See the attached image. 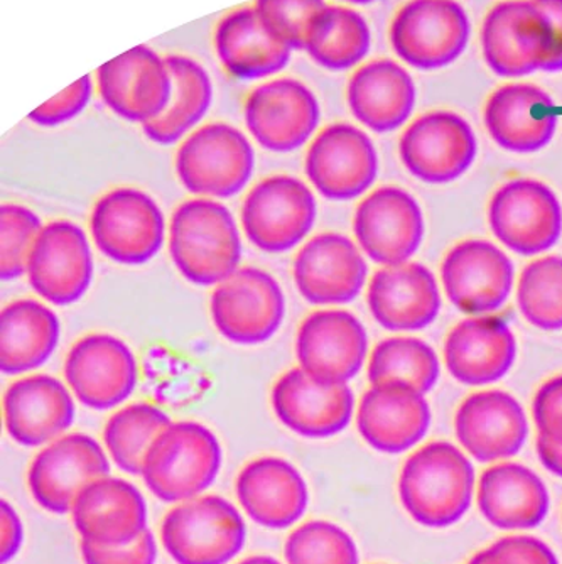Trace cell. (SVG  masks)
<instances>
[{"label":"cell","mask_w":562,"mask_h":564,"mask_svg":"<svg viewBox=\"0 0 562 564\" xmlns=\"http://www.w3.org/2000/svg\"><path fill=\"white\" fill-rule=\"evenodd\" d=\"M473 490L472 462L447 442L422 446L400 471V502L424 528L444 529L462 521L472 506Z\"/></svg>","instance_id":"1"},{"label":"cell","mask_w":562,"mask_h":564,"mask_svg":"<svg viewBox=\"0 0 562 564\" xmlns=\"http://www.w3.org/2000/svg\"><path fill=\"white\" fill-rule=\"evenodd\" d=\"M170 253L180 274L196 286H217L242 259L237 221L224 203L193 198L181 203L170 224Z\"/></svg>","instance_id":"2"},{"label":"cell","mask_w":562,"mask_h":564,"mask_svg":"<svg viewBox=\"0 0 562 564\" xmlns=\"http://www.w3.org/2000/svg\"><path fill=\"white\" fill-rule=\"evenodd\" d=\"M220 442L209 427L195 421L171 423L145 455L141 477L161 502L196 499L218 477Z\"/></svg>","instance_id":"3"},{"label":"cell","mask_w":562,"mask_h":564,"mask_svg":"<svg viewBox=\"0 0 562 564\" xmlns=\"http://www.w3.org/2000/svg\"><path fill=\"white\" fill-rule=\"evenodd\" d=\"M256 167L250 139L227 122L198 127L181 141L176 174L181 185L199 198H231L249 185Z\"/></svg>","instance_id":"4"},{"label":"cell","mask_w":562,"mask_h":564,"mask_svg":"<svg viewBox=\"0 0 562 564\" xmlns=\"http://www.w3.org/2000/svg\"><path fill=\"white\" fill-rule=\"evenodd\" d=\"M247 528L234 503L220 496L181 502L161 524V541L177 564H227L242 551Z\"/></svg>","instance_id":"5"},{"label":"cell","mask_w":562,"mask_h":564,"mask_svg":"<svg viewBox=\"0 0 562 564\" xmlns=\"http://www.w3.org/2000/svg\"><path fill=\"white\" fill-rule=\"evenodd\" d=\"M472 22L458 0H409L390 22L393 53L422 72L453 65L468 47Z\"/></svg>","instance_id":"6"},{"label":"cell","mask_w":562,"mask_h":564,"mask_svg":"<svg viewBox=\"0 0 562 564\" xmlns=\"http://www.w3.org/2000/svg\"><path fill=\"white\" fill-rule=\"evenodd\" d=\"M90 234L105 258L117 264L142 265L163 247L166 220L148 193L116 188L95 203Z\"/></svg>","instance_id":"7"},{"label":"cell","mask_w":562,"mask_h":564,"mask_svg":"<svg viewBox=\"0 0 562 564\" xmlns=\"http://www.w3.org/2000/svg\"><path fill=\"white\" fill-rule=\"evenodd\" d=\"M209 312L225 340L260 345L271 340L285 315L281 284L259 268H238L215 286Z\"/></svg>","instance_id":"8"},{"label":"cell","mask_w":562,"mask_h":564,"mask_svg":"<svg viewBox=\"0 0 562 564\" xmlns=\"http://www.w3.org/2000/svg\"><path fill=\"white\" fill-rule=\"evenodd\" d=\"M313 192L301 180L275 174L257 183L244 199L242 228L253 247L267 253L300 246L316 221Z\"/></svg>","instance_id":"9"},{"label":"cell","mask_w":562,"mask_h":564,"mask_svg":"<svg viewBox=\"0 0 562 564\" xmlns=\"http://www.w3.org/2000/svg\"><path fill=\"white\" fill-rule=\"evenodd\" d=\"M250 138L271 152L298 151L316 134L321 106L314 91L292 76L257 85L244 104Z\"/></svg>","instance_id":"10"},{"label":"cell","mask_w":562,"mask_h":564,"mask_svg":"<svg viewBox=\"0 0 562 564\" xmlns=\"http://www.w3.org/2000/svg\"><path fill=\"white\" fill-rule=\"evenodd\" d=\"M479 43L495 75L529 76L542 72L551 55V24L533 0H501L488 9Z\"/></svg>","instance_id":"11"},{"label":"cell","mask_w":562,"mask_h":564,"mask_svg":"<svg viewBox=\"0 0 562 564\" xmlns=\"http://www.w3.org/2000/svg\"><path fill=\"white\" fill-rule=\"evenodd\" d=\"M95 88L110 112L145 126L166 109L173 82L166 56L139 44L98 66Z\"/></svg>","instance_id":"12"},{"label":"cell","mask_w":562,"mask_h":564,"mask_svg":"<svg viewBox=\"0 0 562 564\" xmlns=\"http://www.w3.org/2000/svg\"><path fill=\"white\" fill-rule=\"evenodd\" d=\"M476 152L478 142L468 120L451 110L424 113L400 135L399 154L406 170L430 185L462 177Z\"/></svg>","instance_id":"13"},{"label":"cell","mask_w":562,"mask_h":564,"mask_svg":"<svg viewBox=\"0 0 562 564\" xmlns=\"http://www.w3.org/2000/svg\"><path fill=\"white\" fill-rule=\"evenodd\" d=\"M488 224L508 249L527 258L538 256L561 239V203L544 183L512 180L491 196Z\"/></svg>","instance_id":"14"},{"label":"cell","mask_w":562,"mask_h":564,"mask_svg":"<svg viewBox=\"0 0 562 564\" xmlns=\"http://www.w3.org/2000/svg\"><path fill=\"white\" fill-rule=\"evenodd\" d=\"M304 171L321 196L348 202L374 185L379 156L367 132L352 123L336 122L314 135Z\"/></svg>","instance_id":"15"},{"label":"cell","mask_w":562,"mask_h":564,"mask_svg":"<svg viewBox=\"0 0 562 564\" xmlns=\"http://www.w3.org/2000/svg\"><path fill=\"white\" fill-rule=\"evenodd\" d=\"M110 459L97 440L84 433L63 434L44 446L28 474L33 499L51 514L72 512L79 492L109 477Z\"/></svg>","instance_id":"16"},{"label":"cell","mask_w":562,"mask_h":564,"mask_svg":"<svg viewBox=\"0 0 562 564\" xmlns=\"http://www.w3.org/2000/svg\"><path fill=\"white\" fill-rule=\"evenodd\" d=\"M25 275L34 293L50 304L68 306L82 300L94 279V258L84 228L68 220L44 225Z\"/></svg>","instance_id":"17"},{"label":"cell","mask_w":562,"mask_h":564,"mask_svg":"<svg viewBox=\"0 0 562 564\" xmlns=\"http://www.w3.org/2000/svg\"><path fill=\"white\" fill-rule=\"evenodd\" d=\"M65 380L82 404L107 411L132 395L138 362L126 341L107 333H91L69 348Z\"/></svg>","instance_id":"18"},{"label":"cell","mask_w":562,"mask_h":564,"mask_svg":"<svg viewBox=\"0 0 562 564\" xmlns=\"http://www.w3.org/2000/svg\"><path fill=\"white\" fill-rule=\"evenodd\" d=\"M354 232L360 249L382 265L404 264L424 239V217L414 196L382 186L358 205Z\"/></svg>","instance_id":"19"},{"label":"cell","mask_w":562,"mask_h":564,"mask_svg":"<svg viewBox=\"0 0 562 564\" xmlns=\"http://www.w3.org/2000/svg\"><path fill=\"white\" fill-rule=\"evenodd\" d=\"M367 350L364 325L345 310H317L298 329V362L320 382H350L364 367Z\"/></svg>","instance_id":"20"},{"label":"cell","mask_w":562,"mask_h":564,"mask_svg":"<svg viewBox=\"0 0 562 564\" xmlns=\"http://www.w3.org/2000/svg\"><path fill=\"white\" fill-rule=\"evenodd\" d=\"M275 417L304 438H332L354 417L355 395L348 383H326L301 367L279 377L271 392Z\"/></svg>","instance_id":"21"},{"label":"cell","mask_w":562,"mask_h":564,"mask_svg":"<svg viewBox=\"0 0 562 564\" xmlns=\"http://www.w3.org/2000/svg\"><path fill=\"white\" fill-rule=\"evenodd\" d=\"M447 300L468 315L498 310L512 291L510 259L487 240H465L454 246L441 265Z\"/></svg>","instance_id":"22"},{"label":"cell","mask_w":562,"mask_h":564,"mask_svg":"<svg viewBox=\"0 0 562 564\" xmlns=\"http://www.w3.org/2000/svg\"><path fill=\"white\" fill-rule=\"evenodd\" d=\"M368 268L357 243L339 234H320L294 258L292 275L311 304H345L364 290Z\"/></svg>","instance_id":"23"},{"label":"cell","mask_w":562,"mask_h":564,"mask_svg":"<svg viewBox=\"0 0 562 564\" xmlns=\"http://www.w3.org/2000/svg\"><path fill=\"white\" fill-rule=\"evenodd\" d=\"M430 424V404L409 383H371L358 404V433L371 448L387 455H399L418 445Z\"/></svg>","instance_id":"24"},{"label":"cell","mask_w":562,"mask_h":564,"mask_svg":"<svg viewBox=\"0 0 562 564\" xmlns=\"http://www.w3.org/2000/svg\"><path fill=\"white\" fill-rule=\"evenodd\" d=\"M9 436L25 448L62 438L75 421V399L62 380L46 373L22 377L9 386L2 402Z\"/></svg>","instance_id":"25"},{"label":"cell","mask_w":562,"mask_h":564,"mask_svg":"<svg viewBox=\"0 0 562 564\" xmlns=\"http://www.w3.org/2000/svg\"><path fill=\"white\" fill-rule=\"evenodd\" d=\"M72 519L82 541L97 546H123L148 529V506L136 485L109 475L79 492Z\"/></svg>","instance_id":"26"},{"label":"cell","mask_w":562,"mask_h":564,"mask_svg":"<svg viewBox=\"0 0 562 564\" xmlns=\"http://www.w3.org/2000/svg\"><path fill=\"white\" fill-rule=\"evenodd\" d=\"M554 109V100L544 88L523 82L505 84L485 104V127L505 151L538 152L554 138L558 129Z\"/></svg>","instance_id":"27"},{"label":"cell","mask_w":562,"mask_h":564,"mask_svg":"<svg viewBox=\"0 0 562 564\" xmlns=\"http://www.w3.org/2000/svg\"><path fill=\"white\" fill-rule=\"evenodd\" d=\"M456 438L482 464L512 458L526 445L529 423L522 405L504 391L466 398L454 417Z\"/></svg>","instance_id":"28"},{"label":"cell","mask_w":562,"mask_h":564,"mask_svg":"<svg viewBox=\"0 0 562 564\" xmlns=\"http://www.w3.org/2000/svg\"><path fill=\"white\" fill-rule=\"evenodd\" d=\"M367 304L375 322L390 332L425 328L440 315L436 278L418 262L386 265L371 275Z\"/></svg>","instance_id":"29"},{"label":"cell","mask_w":562,"mask_h":564,"mask_svg":"<svg viewBox=\"0 0 562 564\" xmlns=\"http://www.w3.org/2000/svg\"><path fill=\"white\" fill-rule=\"evenodd\" d=\"M235 494L246 514L267 529L296 524L310 500L303 475L278 456H263L247 464L238 474Z\"/></svg>","instance_id":"30"},{"label":"cell","mask_w":562,"mask_h":564,"mask_svg":"<svg viewBox=\"0 0 562 564\" xmlns=\"http://www.w3.org/2000/svg\"><path fill=\"white\" fill-rule=\"evenodd\" d=\"M346 101L361 126L377 134H387L411 119L415 84L400 63L390 58L371 59L350 76Z\"/></svg>","instance_id":"31"},{"label":"cell","mask_w":562,"mask_h":564,"mask_svg":"<svg viewBox=\"0 0 562 564\" xmlns=\"http://www.w3.org/2000/svg\"><path fill=\"white\" fill-rule=\"evenodd\" d=\"M512 329L497 316L460 322L444 344V362L451 376L466 386H485L507 376L516 362Z\"/></svg>","instance_id":"32"},{"label":"cell","mask_w":562,"mask_h":564,"mask_svg":"<svg viewBox=\"0 0 562 564\" xmlns=\"http://www.w3.org/2000/svg\"><path fill=\"white\" fill-rule=\"evenodd\" d=\"M213 46L225 72L240 82L274 78L292 58V50L267 33L253 6L225 14L215 28Z\"/></svg>","instance_id":"33"},{"label":"cell","mask_w":562,"mask_h":564,"mask_svg":"<svg viewBox=\"0 0 562 564\" xmlns=\"http://www.w3.org/2000/svg\"><path fill=\"white\" fill-rule=\"evenodd\" d=\"M479 512L505 531L538 528L548 518L549 492L536 471L520 464H500L479 477L476 494Z\"/></svg>","instance_id":"34"},{"label":"cell","mask_w":562,"mask_h":564,"mask_svg":"<svg viewBox=\"0 0 562 564\" xmlns=\"http://www.w3.org/2000/svg\"><path fill=\"white\" fill-rule=\"evenodd\" d=\"M62 325L56 313L36 300H18L0 313V370L21 376L40 369L58 347Z\"/></svg>","instance_id":"35"},{"label":"cell","mask_w":562,"mask_h":564,"mask_svg":"<svg viewBox=\"0 0 562 564\" xmlns=\"http://www.w3.org/2000/svg\"><path fill=\"white\" fill-rule=\"evenodd\" d=\"M166 62L173 82L170 101L158 119L142 126L145 138L161 145L176 144L192 134L213 104L212 75L203 63L181 53L167 55Z\"/></svg>","instance_id":"36"},{"label":"cell","mask_w":562,"mask_h":564,"mask_svg":"<svg viewBox=\"0 0 562 564\" xmlns=\"http://www.w3.org/2000/svg\"><path fill=\"white\" fill-rule=\"evenodd\" d=\"M371 50L367 19L354 8L326 4L311 22L303 51L321 68L348 72L364 65Z\"/></svg>","instance_id":"37"},{"label":"cell","mask_w":562,"mask_h":564,"mask_svg":"<svg viewBox=\"0 0 562 564\" xmlns=\"http://www.w3.org/2000/svg\"><path fill=\"white\" fill-rule=\"evenodd\" d=\"M171 417L151 402H133L119 409L104 427L105 452L117 468L129 475H141L145 455Z\"/></svg>","instance_id":"38"},{"label":"cell","mask_w":562,"mask_h":564,"mask_svg":"<svg viewBox=\"0 0 562 564\" xmlns=\"http://www.w3.org/2000/svg\"><path fill=\"white\" fill-rule=\"evenodd\" d=\"M440 360L431 345L419 338L393 337L380 341L368 362V382H404L428 394L440 379Z\"/></svg>","instance_id":"39"},{"label":"cell","mask_w":562,"mask_h":564,"mask_svg":"<svg viewBox=\"0 0 562 564\" xmlns=\"http://www.w3.org/2000/svg\"><path fill=\"white\" fill-rule=\"evenodd\" d=\"M517 303L530 325L548 332L562 329V258L548 256L520 274Z\"/></svg>","instance_id":"40"},{"label":"cell","mask_w":562,"mask_h":564,"mask_svg":"<svg viewBox=\"0 0 562 564\" xmlns=\"http://www.w3.org/2000/svg\"><path fill=\"white\" fill-rule=\"evenodd\" d=\"M288 564H358L357 544L345 529L328 521H310L289 534L284 544Z\"/></svg>","instance_id":"41"},{"label":"cell","mask_w":562,"mask_h":564,"mask_svg":"<svg viewBox=\"0 0 562 564\" xmlns=\"http://www.w3.org/2000/svg\"><path fill=\"white\" fill-rule=\"evenodd\" d=\"M44 225L30 208L8 203L0 208V236H2V281H14L25 274L31 250Z\"/></svg>","instance_id":"42"},{"label":"cell","mask_w":562,"mask_h":564,"mask_svg":"<svg viewBox=\"0 0 562 564\" xmlns=\"http://www.w3.org/2000/svg\"><path fill=\"white\" fill-rule=\"evenodd\" d=\"M325 6L326 0H256L253 2V8L267 33L292 51H303L311 22Z\"/></svg>","instance_id":"43"},{"label":"cell","mask_w":562,"mask_h":564,"mask_svg":"<svg viewBox=\"0 0 562 564\" xmlns=\"http://www.w3.org/2000/svg\"><path fill=\"white\" fill-rule=\"evenodd\" d=\"M466 564H559L554 551L532 535H508L478 551Z\"/></svg>","instance_id":"44"},{"label":"cell","mask_w":562,"mask_h":564,"mask_svg":"<svg viewBox=\"0 0 562 564\" xmlns=\"http://www.w3.org/2000/svg\"><path fill=\"white\" fill-rule=\"evenodd\" d=\"M94 90L95 80L91 75L82 76L75 84L69 85L56 97L44 101L43 106L31 112L30 120L41 127L63 126L87 109L94 97Z\"/></svg>","instance_id":"45"},{"label":"cell","mask_w":562,"mask_h":564,"mask_svg":"<svg viewBox=\"0 0 562 564\" xmlns=\"http://www.w3.org/2000/svg\"><path fill=\"white\" fill-rule=\"evenodd\" d=\"M82 557L85 564H154L158 544L154 534L145 529L138 540L123 546H97L82 541Z\"/></svg>","instance_id":"46"},{"label":"cell","mask_w":562,"mask_h":564,"mask_svg":"<svg viewBox=\"0 0 562 564\" xmlns=\"http://www.w3.org/2000/svg\"><path fill=\"white\" fill-rule=\"evenodd\" d=\"M532 414L539 436L562 446V376L542 383L533 398Z\"/></svg>","instance_id":"47"},{"label":"cell","mask_w":562,"mask_h":564,"mask_svg":"<svg viewBox=\"0 0 562 564\" xmlns=\"http://www.w3.org/2000/svg\"><path fill=\"white\" fill-rule=\"evenodd\" d=\"M539 6L552 31V50L542 72H562V0H533Z\"/></svg>","instance_id":"48"},{"label":"cell","mask_w":562,"mask_h":564,"mask_svg":"<svg viewBox=\"0 0 562 564\" xmlns=\"http://www.w3.org/2000/svg\"><path fill=\"white\" fill-rule=\"evenodd\" d=\"M0 507H2V550H0V561H2V564H6L21 551L24 529H22L21 518H19L11 503L2 500Z\"/></svg>","instance_id":"49"},{"label":"cell","mask_w":562,"mask_h":564,"mask_svg":"<svg viewBox=\"0 0 562 564\" xmlns=\"http://www.w3.org/2000/svg\"><path fill=\"white\" fill-rule=\"evenodd\" d=\"M536 448H538V455L539 459H541L542 467H544L549 474L562 478V446L555 445V443L549 442L548 438L539 436L538 434Z\"/></svg>","instance_id":"50"},{"label":"cell","mask_w":562,"mask_h":564,"mask_svg":"<svg viewBox=\"0 0 562 564\" xmlns=\"http://www.w3.org/2000/svg\"><path fill=\"white\" fill-rule=\"evenodd\" d=\"M237 564H281L278 560L271 556H250L246 560L240 561Z\"/></svg>","instance_id":"51"},{"label":"cell","mask_w":562,"mask_h":564,"mask_svg":"<svg viewBox=\"0 0 562 564\" xmlns=\"http://www.w3.org/2000/svg\"><path fill=\"white\" fill-rule=\"evenodd\" d=\"M339 4H348V6H368L374 4L377 0H336Z\"/></svg>","instance_id":"52"}]
</instances>
